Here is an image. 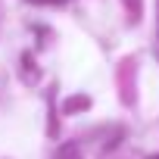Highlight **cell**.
<instances>
[{
  "instance_id": "1",
  "label": "cell",
  "mask_w": 159,
  "mask_h": 159,
  "mask_svg": "<svg viewBox=\"0 0 159 159\" xmlns=\"http://www.w3.org/2000/svg\"><path fill=\"white\" fill-rule=\"evenodd\" d=\"M125 3H128V10H131V16H128V19H131V22H137V19H140V0H125Z\"/></svg>"
},
{
  "instance_id": "2",
  "label": "cell",
  "mask_w": 159,
  "mask_h": 159,
  "mask_svg": "<svg viewBox=\"0 0 159 159\" xmlns=\"http://www.w3.org/2000/svg\"><path fill=\"white\" fill-rule=\"evenodd\" d=\"M153 53L159 59V0H156V41H153Z\"/></svg>"
},
{
  "instance_id": "3",
  "label": "cell",
  "mask_w": 159,
  "mask_h": 159,
  "mask_svg": "<svg viewBox=\"0 0 159 159\" xmlns=\"http://www.w3.org/2000/svg\"><path fill=\"white\" fill-rule=\"evenodd\" d=\"M88 103H91L88 97H75V100L69 103V109H81V106H88Z\"/></svg>"
},
{
  "instance_id": "4",
  "label": "cell",
  "mask_w": 159,
  "mask_h": 159,
  "mask_svg": "<svg viewBox=\"0 0 159 159\" xmlns=\"http://www.w3.org/2000/svg\"><path fill=\"white\" fill-rule=\"evenodd\" d=\"M34 3H62V0H34Z\"/></svg>"
}]
</instances>
